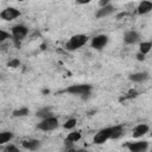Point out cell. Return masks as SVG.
Listing matches in <instances>:
<instances>
[{"label":"cell","instance_id":"1","mask_svg":"<svg viewBox=\"0 0 152 152\" xmlns=\"http://www.w3.org/2000/svg\"><path fill=\"white\" fill-rule=\"evenodd\" d=\"M88 40V37L86 34H75L72 36L69 42L65 44V49L66 50H70V51H74V50H77L80 49L81 46H83Z\"/></svg>","mask_w":152,"mask_h":152},{"label":"cell","instance_id":"2","mask_svg":"<svg viewBox=\"0 0 152 152\" xmlns=\"http://www.w3.org/2000/svg\"><path fill=\"white\" fill-rule=\"evenodd\" d=\"M91 90V86L89 84H74L70 86L69 88H66L65 91L72 94V95H82L83 97H87L90 94Z\"/></svg>","mask_w":152,"mask_h":152},{"label":"cell","instance_id":"3","mask_svg":"<svg viewBox=\"0 0 152 152\" xmlns=\"http://www.w3.org/2000/svg\"><path fill=\"white\" fill-rule=\"evenodd\" d=\"M37 127H38L39 129H42V131H45V132H48V131H53V129H56V128L58 127V119L55 118V116H50V118L43 119V120L38 124Z\"/></svg>","mask_w":152,"mask_h":152},{"label":"cell","instance_id":"4","mask_svg":"<svg viewBox=\"0 0 152 152\" xmlns=\"http://www.w3.org/2000/svg\"><path fill=\"white\" fill-rule=\"evenodd\" d=\"M125 146L132 152H144L148 148L147 141H135V142H126Z\"/></svg>","mask_w":152,"mask_h":152},{"label":"cell","instance_id":"5","mask_svg":"<svg viewBox=\"0 0 152 152\" xmlns=\"http://www.w3.org/2000/svg\"><path fill=\"white\" fill-rule=\"evenodd\" d=\"M108 43V37L106 34H99L95 36L91 40V48L96 49V50H101L102 48H104Z\"/></svg>","mask_w":152,"mask_h":152},{"label":"cell","instance_id":"6","mask_svg":"<svg viewBox=\"0 0 152 152\" xmlns=\"http://www.w3.org/2000/svg\"><path fill=\"white\" fill-rule=\"evenodd\" d=\"M20 15V12L18 11V10H15V8H13V7H8V8H5L1 13H0V17H1V19H4V20H6V21H10V20H13V19H15L17 17H19Z\"/></svg>","mask_w":152,"mask_h":152},{"label":"cell","instance_id":"7","mask_svg":"<svg viewBox=\"0 0 152 152\" xmlns=\"http://www.w3.org/2000/svg\"><path fill=\"white\" fill-rule=\"evenodd\" d=\"M28 30L26 26L24 25H15L12 27V36H13V39H18V40H21L26 34H27Z\"/></svg>","mask_w":152,"mask_h":152},{"label":"cell","instance_id":"8","mask_svg":"<svg viewBox=\"0 0 152 152\" xmlns=\"http://www.w3.org/2000/svg\"><path fill=\"white\" fill-rule=\"evenodd\" d=\"M108 139H110V127L109 128H103L99 133H96L95 137H94V142L95 144H103Z\"/></svg>","mask_w":152,"mask_h":152},{"label":"cell","instance_id":"9","mask_svg":"<svg viewBox=\"0 0 152 152\" xmlns=\"http://www.w3.org/2000/svg\"><path fill=\"white\" fill-rule=\"evenodd\" d=\"M139 33L137 32V31H133V30H131V31H127L126 33H125V36H124V42L126 43V44H135L138 40H139Z\"/></svg>","mask_w":152,"mask_h":152},{"label":"cell","instance_id":"10","mask_svg":"<svg viewBox=\"0 0 152 152\" xmlns=\"http://www.w3.org/2000/svg\"><path fill=\"white\" fill-rule=\"evenodd\" d=\"M114 10H115V7L114 6H112V5H109V4H107V5H104V6H102L100 10H97V12H96V18H104V17H107V15H109V14H112L113 12H114Z\"/></svg>","mask_w":152,"mask_h":152},{"label":"cell","instance_id":"11","mask_svg":"<svg viewBox=\"0 0 152 152\" xmlns=\"http://www.w3.org/2000/svg\"><path fill=\"white\" fill-rule=\"evenodd\" d=\"M151 11H152V1L150 0H142L137 8L138 14H146Z\"/></svg>","mask_w":152,"mask_h":152},{"label":"cell","instance_id":"12","mask_svg":"<svg viewBox=\"0 0 152 152\" xmlns=\"http://www.w3.org/2000/svg\"><path fill=\"white\" fill-rule=\"evenodd\" d=\"M147 132H148V126L145 125V124H140V125L134 127V129H133V138H140L144 134H146Z\"/></svg>","mask_w":152,"mask_h":152},{"label":"cell","instance_id":"13","mask_svg":"<svg viewBox=\"0 0 152 152\" xmlns=\"http://www.w3.org/2000/svg\"><path fill=\"white\" fill-rule=\"evenodd\" d=\"M23 146L26 148V150H31V151H36L40 147V141L39 140H36V139H32V140H24L23 141Z\"/></svg>","mask_w":152,"mask_h":152},{"label":"cell","instance_id":"14","mask_svg":"<svg viewBox=\"0 0 152 152\" xmlns=\"http://www.w3.org/2000/svg\"><path fill=\"white\" fill-rule=\"evenodd\" d=\"M122 133H124V127L121 125L110 127V139H118L122 135Z\"/></svg>","mask_w":152,"mask_h":152},{"label":"cell","instance_id":"15","mask_svg":"<svg viewBox=\"0 0 152 152\" xmlns=\"http://www.w3.org/2000/svg\"><path fill=\"white\" fill-rule=\"evenodd\" d=\"M147 78H148L147 72H137V74H132L129 76V80L133 82H142V81H146Z\"/></svg>","mask_w":152,"mask_h":152},{"label":"cell","instance_id":"16","mask_svg":"<svg viewBox=\"0 0 152 152\" xmlns=\"http://www.w3.org/2000/svg\"><path fill=\"white\" fill-rule=\"evenodd\" d=\"M36 115H37L38 118H40V119H46V118L53 116V115H52V112H51V108H48V107L39 109V110L37 112Z\"/></svg>","mask_w":152,"mask_h":152},{"label":"cell","instance_id":"17","mask_svg":"<svg viewBox=\"0 0 152 152\" xmlns=\"http://www.w3.org/2000/svg\"><path fill=\"white\" fill-rule=\"evenodd\" d=\"M80 139H81V132H80V131H75V132L69 133L65 140L71 141V142H76V141H78Z\"/></svg>","mask_w":152,"mask_h":152},{"label":"cell","instance_id":"18","mask_svg":"<svg viewBox=\"0 0 152 152\" xmlns=\"http://www.w3.org/2000/svg\"><path fill=\"white\" fill-rule=\"evenodd\" d=\"M12 138H13V133L12 132H2V133H0V145L10 141Z\"/></svg>","mask_w":152,"mask_h":152},{"label":"cell","instance_id":"19","mask_svg":"<svg viewBox=\"0 0 152 152\" xmlns=\"http://www.w3.org/2000/svg\"><path fill=\"white\" fill-rule=\"evenodd\" d=\"M151 49H152V43L151 42H142L141 44H140V52H142V53H147V52H150L151 51Z\"/></svg>","mask_w":152,"mask_h":152},{"label":"cell","instance_id":"20","mask_svg":"<svg viewBox=\"0 0 152 152\" xmlns=\"http://www.w3.org/2000/svg\"><path fill=\"white\" fill-rule=\"evenodd\" d=\"M27 114H28V109H27L26 107L20 108V109H15V110H13V116H15V118L25 116V115H27Z\"/></svg>","mask_w":152,"mask_h":152},{"label":"cell","instance_id":"21","mask_svg":"<svg viewBox=\"0 0 152 152\" xmlns=\"http://www.w3.org/2000/svg\"><path fill=\"white\" fill-rule=\"evenodd\" d=\"M76 119H69V120H66V122L64 124V128H66V129H71V128H74L75 126H76Z\"/></svg>","mask_w":152,"mask_h":152},{"label":"cell","instance_id":"22","mask_svg":"<svg viewBox=\"0 0 152 152\" xmlns=\"http://www.w3.org/2000/svg\"><path fill=\"white\" fill-rule=\"evenodd\" d=\"M7 65L10 66V68H17V66H19L20 65V61L19 59H11L8 63H7Z\"/></svg>","mask_w":152,"mask_h":152},{"label":"cell","instance_id":"23","mask_svg":"<svg viewBox=\"0 0 152 152\" xmlns=\"http://www.w3.org/2000/svg\"><path fill=\"white\" fill-rule=\"evenodd\" d=\"M137 95H138V91H137L135 89H131V90L126 94V96H125L124 99H133V97H137Z\"/></svg>","mask_w":152,"mask_h":152},{"label":"cell","instance_id":"24","mask_svg":"<svg viewBox=\"0 0 152 152\" xmlns=\"http://www.w3.org/2000/svg\"><path fill=\"white\" fill-rule=\"evenodd\" d=\"M8 37H10V34H8L6 31H4V30L0 31V42L6 40V38H8Z\"/></svg>","mask_w":152,"mask_h":152},{"label":"cell","instance_id":"25","mask_svg":"<svg viewBox=\"0 0 152 152\" xmlns=\"http://www.w3.org/2000/svg\"><path fill=\"white\" fill-rule=\"evenodd\" d=\"M5 151H7V152H11V151H14V152H18V148L15 147V146H13V145H8L6 148H5Z\"/></svg>","mask_w":152,"mask_h":152},{"label":"cell","instance_id":"26","mask_svg":"<svg viewBox=\"0 0 152 152\" xmlns=\"http://www.w3.org/2000/svg\"><path fill=\"white\" fill-rule=\"evenodd\" d=\"M137 59L140 61V62H142L145 59V53H142V52L139 51V53H137Z\"/></svg>","mask_w":152,"mask_h":152},{"label":"cell","instance_id":"27","mask_svg":"<svg viewBox=\"0 0 152 152\" xmlns=\"http://www.w3.org/2000/svg\"><path fill=\"white\" fill-rule=\"evenodd\" d=\"M90 1H91V0H76V2L80 4V5H86V4L90 2Z\"/></svg>","mask_w":152,"mask_h":152},{"label":"cell","instance_id":"28","mask_svg":"<svg viewBox=\"0 0 152 152\" xmlns=\"http://www.w3.org/2000/svg\"><path fill=\"white\" fill-rule=\"evenodd\" d=\"M108 1H109V0H101V1H100V6L102 7V6L107 5V4H108Z\"/></svg>","mask_w":152,"mask_h":152},{"label":"cell","instance_id":"29","mask_svg":"<svg viewBox=\"0 0 152 152\" xmlns=\"http://www.w3.org/2000/svg\"><path fill=\"white\" fill-rule=\"evenodd\" d=\"M18 1H25V0H18Z\"/></svg>","mask_w":152,"mask_h":152}]
</instances>
